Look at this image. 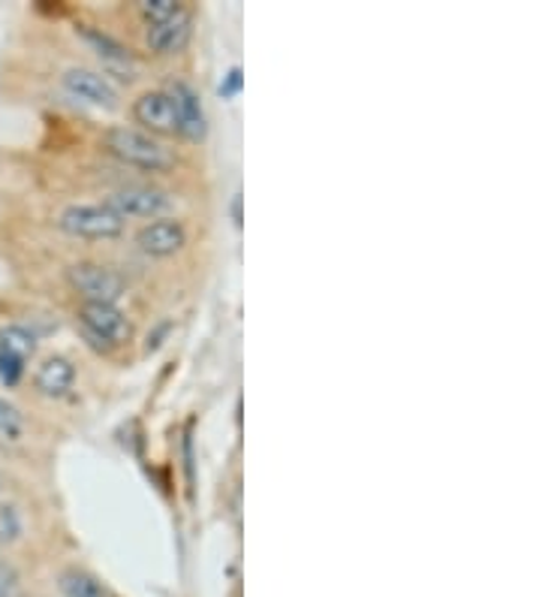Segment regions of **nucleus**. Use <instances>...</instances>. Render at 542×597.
<instances>
[{"label": "nucleus", "mask_w": 542, "mask_h": 597, "mask_svg": "<svg viewBox=\"0 0 542 597\" xmlns=\"http://www.w3.org/2000/svg\"><path fill=\"white\" fill-rule=\"evenodd\" d=\"M100 145L106 158H112L121 170H136L148 178H163L178 170V154L163 142L136 130L130 124L102 127Z\"/></svg>", "instance_id": "obj_1"}, {"label": "nucleus", "mask_w": 542, "mask_h": 597, "mask_svg": "<svg viewBox=\"0 0 542 597\" xmlns=\"http://www.w3.org/2000/svg\"><path fill=\"white\" fill-rule=\"evenodd\" d=\"M76 323L82 335L100 357H112L118 350L133 347L136 326L130 314L109 302H79L76 305Z\"/></svg>", "instance_id": "obj_2"}, {"label": "nucleus", "mask_w": 542, "mask_h": 597, "mask_svg": "<svg viewBox=\"0 0 542 597\" xmlns=\"http://www.w3.org/2000/svg\"><path fill=\"white\" fill-rule=\"evenodd\" d=\"M76 36H79L82 46L90 52V58L97 61V67H100L106 79L127 82V85L139 82V76H142L139 52L133 46H127L124 40L112 34L109 28H100L94 22H76Z\"/></svg>", "instance_id": "obj_3"}, {"label": "nucleus", "mask_w": 542, "mask_h": 597, "mask_svg": "<svg viewBox=\"0 0 542 597\" xmlns=\"http://www.w3.org/2000/svg\"><path fill=\"white\" fill-rule=\"evenodd\" d=\"M100 203L124 224H133V220L145 224V220L170 215V208L175 206V196L163 184L151 182V178H133V182H121L109 187Z\"/></svg>", "instance_id": "obj_4"}, {"label": "nucleus", "mask_w": 542, "mask_h": 597, "mask_svg": "<svg viewBox=\"0 0 542 597\" xmlns=\"http://www.w3.org/2000/svg\"><path fill=\"white\" fill-rule=\"evenodd\" d=\"M67 287L79 296V302H109L118 305L130 293V278L121 265L100 260V257H79L64 269Z\"/></svg>", "instance_id": "obj_5"}, {"label": "nucleus", "mask_w": 542, "mask_h": 597, "mask_svg": "<svg viewBox=\"0 0 542 597\" xmlns=\"http://www.w3.org/2000/svg\"><path fill=\"white\" fill-rule=\"evenodd\" d=\"M57 232L76 241H118L127 232L124 220H118L102 203H67L52 218Z\"/></svg>", "instance_id": "obj_6"}, {"label": "nucleus", "mask_w": 542, "mask_h": 597, "mask_svg": "<svg viewBox=\"0 0 542 597\" xmlns=\"http://www.w3.org/2000/svg\"><path fill=\"white\" fill-rule=\"evenodd\" d=\"M40 350V335L28 323H3L0 326V387L22 390L28 368Z\"/></svg>", "instance_id": "obj_7"}, {"label": "nucleus", "mask_w": 542, "mask_h": 597, "mask_svg": "<svg viewBox=\"0 0 542 597\" xmlns=\"http://www.w3.org/2000/svg\"><path fill=\"white\" fill-rule=\"evenodd\" d=\"M191 248V224L175 215L145 220L133 232V251L142 260H172Z\"/></svg>", "instance_id": "obj_8"}, {"label": "nucleus", "mask_w": 542, "mask_h": 597, "mask_svg": "<svg viewBox=\"0 0 542 597\" xmlns=\"http://www.w3.org/2000/svg\"><path fill=\"white\" fill-rule=\"evenodd\" d=\"M130 118H133L136 130H142L154 139H178V116H175V104H172L170 91L163 85L154 88H142L130 100Z\"/></svg>", "instance_id": "obj_9"}, {"label": "nucleus", "mask_w": 542, "mask_h": 597, "mask_svg": "<svg viewBox=\"0 0 542 597\" xmlns=\"http://www.w3.org/2000/svg\"><path fill=\"white\" fill-rule=\"evenodd\" d=\"M57 85L64 88L67 97L79 100V104L97 106L102 112L121 109V91H118V85L106 79L100 69L85 67V64H69V67L57 73Z\"/></svg>", "instance_id": "obj_10"}, {"label": "nucleus", "mask_w": 542, "mask_h": 597, "mask_svg": "<svg viewBox=\"0 0 542 597\" xmlns=\"http://www.w3.org/2000/svg\"><path fill=\"white\" fill-rule=\"evenodd\" d=\"M79 383V366L67 354H48L36 362L31 375V395L40 402L61 404L76 395Z\"/></svg>", "instance_id": "obj_11"}, {"label": "nucleus", "mask_w": 542, "mask_h": 597, "mask_svg": "<svg viewBox=\"0 0 542 597\" xmlns=\"http://www.w3.org/2000/svg\"><path fill=\"white\" fill-rule=\"evenodd\" d=\"M193 36V10L184 3L175 15L163 22L142 24V52L151 58H175L191 46Z\"/></svg>", "instance_id": "obj_12"}, {"label": "nucleus", "mask_w": 542, "mask_h": 597, "mask_svg": "<svg viewBox=\"0 0 542 597\" xmlns=\"http://www.w3.org/2000/svg\"><path fill=\"white\" fill-rule=\"evenodd\" d=\"M170 91L172 104H175V116H178V139L191 142V145H199L208 137V118H205V106L199 91L193 88L191 82L181 79V76H172L163 85Z\"/></svg>", "instance_id": "obj_13"}, {"label": "nucleus", "mask_w": 542, "mask_h": 597, "mask_svg": "<svg viewBox=\"0 0 542 597\" xmlns=\"http://www.w3.org/2000/svg\"><path fill=\"white\" fill-rule=\"evenodd\" d=\"M57 588H61V597H118L109 583H102L100 576L82 564L64 567L57 576Z\"/></svg>", "instance_id": "obj_14"}, {"label": "nucleus", "mask_w": 542, "mask_h": 597, "mask_svg": "<svg viewBox=\"0 0 542 597\" xmlns=\"http://www.w3.org/2000/svg\"><path fill=\"white\" fill-rule=\"evenodd\" d=\"M31 441V420L19 404L0 395V449H22Z\"/></svg>", "instance_id": "obj_15"}, {"label": "nucleus", "mask_w": 542, "mask_h": 597, "mask_svg": "<svg viewBox=\"0 0 542 597\" xmlns=\"http://www.w3.org/2000/svg\"><path fill=\"white\" fill-rule=\"evenodd\" d=\"M28 538V507L15 498L0 501V546H15L19 540Z\"/></svg>", "instance_id": "obj_16"}, {"label": "nucleus", "mask_w": 542, "mask_h": 597, "mask_svg": "<svg viewBox=\"0 0 542 597\" xmlns=\"http://www.w3.org/2000/svg\"><path fill=\"white\" fill-rule=\"evenodd\" d=\"M22 595V571L15 567L12 558L0 555V597H19Z\"/></svg>", "instance_id": "obj_17"}, {"label": "nucleus", "mask_w": 542, "mask_h": 597, "mask_svg": "<svg viewBox=\"0 0 542 597\" xmlns=\"http://www.w3.org/2000/svg\"><path fill=\"white\" fill-rule=\"evenodd\" d=\"M238 85H241V69L232 67L229 69V85H226V88H220V94H224V97H232V94L238 91Z\"/></svg>", "instance_id": "obj_18"}, {"label": "nucleus", "mask_w": 542, "mask_h": 597, "mask_svg": "<svg viewBox=\"0 0 542 597\" xmlns=\"http://www.w3.org/2000/svg\"><path fill=\"white\" fill-rule=\"evenodd\" d=\"M0 492H3V474H0Z\"/></svg>", "instance_id": "obj_19"}]
</instances>
